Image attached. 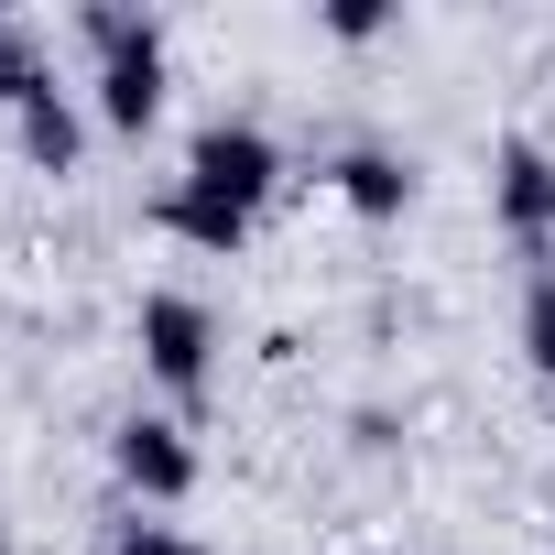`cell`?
I'll return each instance as SVG.
<instances>
[{"instance_id":"52a82bcc","label":"cell","mask_w":555,"mask_h":555,"mask_svg":"<svg viewBox=\"0 0 555 555\" xmlns=\"http://www.w3.org/2000/svg\"><path fill=\"white\" fill-rule=\"evenodd\" d=\"M327 185H338L349 218H403V207H414V164L382 153V142H349V153L327 164Z\"/></svg>"},{"instance_id":"9c48e42d","label":"cell","mask_w":555,"mask_h":555,"mask_svg":"<svg viewBox=\"0 0 555 555\" xmlns=\"http://www.w3.org/2000/svg\"><path fill=\"white\" fill-rule=\"evenodd\" d=\"M522 360L533 382H555V261H533V284H522Z\"/></svg>"},{"instance_id":"5b68a950","label":"cell","mask_w":555,"mask_h":555,"mask_svg":"<svg viewBox=\"0 0 555 555\" xmlns=\"http://www.w3.org/2000/svg\"><path fill=\"white\" fill-rule=\"evenodd\" d=\"M109 468H120L131 501H185V490H196V447H185L175 414H131V425L109 436Z\"/></svg>"},{"instance_id":"8fae6325","label":"cell","mask_w":555,"mask_h":555,"mask_svg":"<svg viewBox=\"0 0 555 555\" xmlns=\"http://www.w3.org/2000/svg\"><path fill=\"white\" fill-rule=\"evenodd\" d=\"M382 23H392V12H382V0H338V12H327V34H338V44H371Z\"/></svg>"},{"instance_id":"3957f363","label":"cell","mask_w":555,"mask_h":555,"mask_svg":"<svg viewBox=\"0 0 555 555\" xmlns=\"http://www.w3.org/2000/svg\"><path fill=\"white\" fill-rule=\"evenodd\" d=\"M185 185H207V196H229V207H261L272 185H284V142H272L261 120H207V131L185 142Z\"/></svg>"},{"instance_id":"8992f818","label":"cell","mask_w":555,"mask_h":555,"mask_svg":"<svg viewBox=\"0 0 555 555\" xmlns=\"http://www.w3.org/2000/svg\"><path fill=\"white\" fill-rule=\"evenodd\" d=\"M12 142H23V164H34V175H77V153H88V120H77V99L44 77V88L12 109Z\"/></svg>"},{"instance_id":"30bf717a","label":"cell","mask_w":555,"mask_h":555,"mask_svg":"<svg viewBox=\"0 0 555 555\" xmlns=\"http://www.w3.org/2000/svg\"><path fill=\"white\" fill-rule=\"evenodd\" d=\"M109 555H207L196 533H175V522H120L109 533Z\"/></svg>"},{"instance_id":"ba28073f","label":"cell","mask_w":555,"mask_h":555,"mask_svg":"<svg viewBox=\"0 0 555 555\" xmlns=\"http://www.w3.org/2000/svg\"><path fill=\"white\" fill-rule=\"evenodd\" d=\"M153 229H175V240H196V250H218V261H229V250L250 240V207H229V196H207V185H185V175H175V185L153 196Z\"/></svg>"},{"instance_id":"7c38bea8","label":"cell","mask_w":555,"mask_h":555,"mask_svg":"<svg viewBox=\"0 0 555 555\" xmlns=\"http://www.w3.org/2000/svg\"><path fill=\"white\" fill-rule=\"evenodd\" d=\"M0 44H12V34H0Z\"/></svg>"},{"instance_id":"6da1fadb","label":"cell","mask_w":555,"mask_h":555,"mask_svg":"<svg viewBox=\"0 0 555 555\" xmlns=\"http://www.w3.org/2000/svg\"><path fill=\"white\" fill-rule=\"evenodd\" d=\"M88 55H99V120L109 131H153L164 120V23L153 12H77Z\"/></svg>"},{"instance_id":"7a4b0ae2","label":"cell","mask_w":555,"mask_h":555,"mask_svg":"<svg viewBox=\"0 0 555 555\" xmlns=\"http://www.w3.org/2000/svg\"><path fill=\"white\" fill-rule=\"evenodd\" d=\"M131 338H142V371H153L175 403H196V392L218 382V317H207L196 295H142Z\"/></svg>"},{"instance_id":"277c9868","label":"cell","mask_w":555,"mask_h":555,"mask_svg":"<svg viewBox=\"0 0 555 555\" xmlns=\"http://www.w3.org/2000/svg\"><path fill=\"white\" fill-rule=\"evenodd\" d=\"M490 218H501V240H522L533 261L555 250V153H544V142H501V164H490Z\"/></svg>"}]
</instances>
